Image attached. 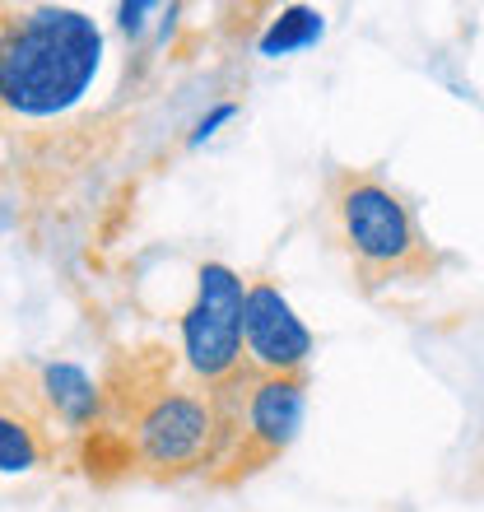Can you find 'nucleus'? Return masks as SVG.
I'll list each match as a JSON object with an SVG mask.
<instances>
[{"label":"nucleus","instance_id":"nucleus-10","mask_svg":"<svg viewBox=\"0 0 484 512\" xmlns=\"http://www.w3.org/2000/svg\"><path fill=\"white\" fill-rule=\"evenodd\" d=\"M233 117H238V103H215V108L205 112L201 122L191 126V135H187V145H191V149H201V145H205V140H215V135H219V126H229V122H233Z\"/></svg>","mask_w":484,"mask_h":512},{"label":"nucleus","instance_id":"nucleus-11","mask_svg":"<svg viewBox=\"0 0 484 512\" xmlns=\"http://www.w3.org/2000/svg\"><path fill=\"white\" fill-rule=\"evenodd\" d=\"M154 10H159V5H117V24L126 28V33H145Z\"/></svg>","mask_w":484,"mask_h":512},{"label":"nucleus","instance_id":"nucleus-1","mask_svg":"<svg viewBox=\"0 0 484 512\" xmlns=\"http://www.w3.org/2000/svg\"><path fill=\"white\" fill-rule=\"evenodd\" d=\"M103 424L121 452V466L177 480L210 471L224 452V405L219 391L201 387L182 359H168L159 345L121 350L103 378Z\"/></svg>","mask_w":484,"mask_h":512},{"label":"nucleus","instance_id":"nucleus-5","mask_svg":"<svg viewBox=\"0 0 484 512\" xmlns=\"http://www.w3.org/2000/svg\"><path fill=\"white\" fill-rule=\"evenodd\" d=\"M336 224L345 252L368 275H396L419 266V229L401 191L363 173H345L336 182Z\"/></svg>","mask_w":484,"mask_h":512},{"label":"nucleus","instance_id":"nucleus-2","mask_svg":"<svg viewBox=\"0 0 484 512\" xmlns=\"http://www.w3.org/2000/svg\"><path fill=\"white\" fill-rule=\"evenodd\" d=\"M108 42L70 5H0V117L47 122L94 89Z\"/></svg>","mask_w":484,"mask_h":512},{"label":"nucleus","instance_id":"nucleus-6","mask_svg":"<svg viewBox=\"0 0 484 512\" xmlns=\"http://www.w3.org/2000/svg\"><path fill=\"white\" fill-rule=\"evenodd\" d=\"M242 350L256 378H289L312 359V331L284 298L280 284L252 280L242 303Z\"/></svg>","mask_w":484,"mask_h":512},{"label":"nucleus","instance_id":"nucleus-3","mask_svg":"<svg viewBox=\"0 0 484 512\" xmlns=\"http://www.w3.org/2000/svg\"><path fill=\"white\" fill-rule=\"evenodd\" d=\"M242 303L247 284L224 261H205L196 270V294L182 312V364L201 387L224 391L238 382L247 350H242Z\"/></svg>","mask_w":484,"mask_h":512},{"label":"nucleus","instance_id":"nucleus-9","mask_svg":"<svg viewBox=\"0 0 484 512\" xmlns=\"http://www.w3.org/2000/svg\"><path fill=\"white\" fill-rule=\"evenodd\" d=\"M322 33H326V14L322 10H312V5H289V10H280L266 24V33H261V42H256V52L270 56V61H280V56H294V52H303V47H312Z\"/></svg>","mask_w":484,"mask_h":512},{"label":"nucleus","instance_id":"nucleus-8","mask_svg":"<svg viewBox=\"0 0 484 512\" xmlns=\"http://www.w3.org/2000/svg\"><path fill=\"white\" fill-rule=\"evenodd\" d=\"M33 391H38V401L47 405V415H52L56 429L66 433H89L103 424V382L89 373V368L70 364V359H52V364H42L33 373Z\"/></svg>","mask_w":484,"mask_h":512},{"label":"nucleus","instance_id":"nucleus-4","mask_svg":"<svg viewBox=\"0 0 484 512\" xmlns=\"http://www.w3.org/2000/svg\"><path fill=\"white\" fill-rule=\"evenodd\" d=\"M224 405V452L215 466L219 480H238V475L266 466L298 438L303 415H308V382L303 373L289 378H252L247 391H219Z\"/></svg>","mask_w":484,"mask_h":512},{"label":"nucleus","instance_id":"nucleus-7","mask_svg":"<svg viewBox=\"0 0 484 512\" xmlns=\"http://www.w3.org/2000/svg\"><path fill=\"white\" fill-rule=\"evenodd\" d=\"M56 452V424L33 382L14 368H0V475H33L52 466Z\"/></svg>","mask_w":484,"mask_h":512}]
</instances>
